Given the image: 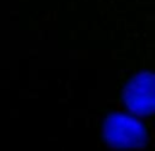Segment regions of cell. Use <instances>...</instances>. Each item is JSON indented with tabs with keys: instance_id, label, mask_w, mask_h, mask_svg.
I'll return each instance as SVG.
<instances>
[{
	"instance_id": "obj_1",
	"label": "cell",
	"mask_w": 155,
	"mask_h": 151,
	"mask_svg": "<svg viewBox=\"0 0 155 151\" xmlns=\"http://www.w3.org/2000/svg\"><path fill=\"white\" fill-rule=\"evenodd\" d=\"M103 136L115 148H137L146 143L147 132L140 119L126 114H111L104 121Z\"/></svg>"
},
{
	"instance_id": "obj_2",
	"label": "cell",
	"mask_w": 155,
	"mask_h": 151,
	"mask_svg": "<svg viewBox=\"0 0 155 151\" xmlns=\"http://www.w3.org/2000/svg\"><path fill=\"white\" fill-rule=\"evenodd\" d=\"M124 103L137 116H148L155 111V74L137 73L124 88Z\"/></svg>"
}]
</instances>
